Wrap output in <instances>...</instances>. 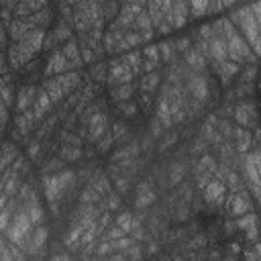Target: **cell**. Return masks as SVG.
<instances>
[{
    "label": "cell",
    "instance_id": "ab89813d",
    "mask_svg": "<svg viewBox=\"0 0 261 261\" xmlns=\"http://www.w3.org/2000/svg\"><path fill=\"white\" fill-rule=\"evenodd\" d=\"M251 6V12H253V16H255V20L259 22V27H261V0H255L253 4H249Z\"/></svg>",
    "mask_w": 261,
    "mask_h": 261
},
{
    "label": "cell",
    "instance_id": "60d3db41",
    "mask_svg": "<svg viewBox=\"0 0 261 261\" xmlns=\"http://www.w3.org/2000/svg\"><path fill=\"white\" fill-rule=\"evenodd\" d=\"M253 47V53L257 55V57H261V33H259V37H257V41L251 45Z\"/></svg>",
    "mask_w": 261,
    "mask_h": 261
},
{
    "label": "cell",
    "instance_id": "603a6c76",
    "mask_svg": "<svg viewBox=\"0 0 261 261\" xmlns=\"http://www.w3.org/2000/svg\"><path fill=\"white\" fill-rule=\"evenodd\" d=\"M65 167V161L59 157V155H53V157H47L41 165V173H57V171H63Z\"/></svg>",
    "mask_w": 261,
    "mask_h": 261
},
{
    "label": "cell",
    "instance_id": "83f0119b",
    "mask_svg": "<svg viewBox=\"0 0 261 261\" xmlns=\"http://www.w3.org/2000/svg\"><path fill=\"white\" fill-rule=\"evenodd\" d=\"M135 243H137V241H135L130 234H124V237H120V239L112 241V247H114V251H122V253H126Z\"/></svg>",
    "mask_w": 261,
    "mask_h": 261
},
{
    "label": "cell",
    "instance_id": "ffe728a7",
    "mask_svg": "<svg viewBox=\"0 0 261 261\" xmlns=\"http://www.w3.org/2000/svg\"><path fill=\"white\" fill-rule=\"evenodd\" d=\"M90 80H94L96 84H106V77H108V63L106 61H96L92 67H90V73H88Z\"/></svg>",
    "mask_w": 261,
    "mask_h": 261
},
{
    "label": "cell",
    "instance_id": "7a4b0ae2",
    "mask_svg": "<svg viewBox=\"0 0 261 261\" xmlns=\"http://www.w3.org/2000/svg\"><path fill=\"white\" fill-rule=\"evenodd\" d=\"M86 130H88V135H86L88 143H98V141H100V139H102V137H104V135L110 130L106 114H104L102 110L94 112V114L90 116L88 124H86Z\"/></svg>",
    "mask_w": 261,
    "mask_h": 261
},
{
    "label": "cell",
    "instance_id": "6da1fadb",
    "mask_svg": "<svg viewBox=\"0 0 261 261\" xmlns=\"http://www.w3.org/2000/svg\"><path fill=\"white\" fill-rule=\"evenodd\" d=\"M202 196H204V202H206L208 206L220 208V206L224 204V198H226V184H224V179H220V177L214 175V177L206 184V188L202 190Z\"/></svg>",
    "mask_w": 261,
    "mask_h": 261
},
{
    "label": "cell",
    "instance_id": "277c9868",
    "mask_svg": "<svg viewBox=\"0 0 261 261\" xmlns=\"http://www.w3.org/2000/svg\"><path fill=\"white\" fill-rule=\"evenodd\" d=\"M232 118L237 124L241 126H251L257 118V106L251 102V100H245V102H239L234 108H232Z\"/></svg>",
    "mask_w": 261,
    "mask_h": 261
},
{
    "label": "cell",
    "instance_id": "d590c367",
    "mask_svg": "<svg viewBox=\"0 0 261 261\" xmlns=\"http://www.w3.org/2000/svg\"><path fill=\"white\" fill-rule=\"evenodd\" d=\"M39 153H41V143H39V139H33V141L29 143V147H27V157L37 159Z\"/></svg>",
    "mask_w": 261,
    "mask_h": 261
},
{
    "label": "cell",
    "instance_id": "8992f818",
    "mask_svg": "<svg viewBox=\"0 0 261 261\" xmlns=\"http://www.w3.org/2000/svg\"><path fill=\"white\" fill-rule=\"evenodd\" d=\"M157 202V192L153 188L151 181H141L137 186V196H135V208L137 210H145L149 206H153Z\"/></svg>",
    "mask_w": 261,
    "mask_h": 261
},
{
    "label": "cell",
    "instance_id": "9a60e30c",
    "mask_svg": "<svg viewBox=\"0 0 261 261\" xmlns=\"http://www.w3.org/2000/svg\"><path fill=\"white\" fill-rule=\"evenodd\" d=\"M116 112L122 120H133L141 114V108L137 104V100H124V102H118L116 104Z\"/></svg>",
    "mask_w": 261,
    "mask_h": 261
},
{
    "label": "cell",
    "instance_id": "7402d4cb",
    "mask_svg": "<svg viewBox=\"0 0 261 261\" xmlns=\"http://www.w3.org/2000/svg\"><path fill=\"white\" fill-rule=\"evenodd\" d=\"M31 18H33L35 27L47 29V27L53 22V10L47 6V8H43V10H37V12H33V14H31Z\"/></svg>",
    "mask_w": 261,
    "mask_h": 261
},
{
    "label": "cell",
    "instance_id": "7c38bea8",
    "mask_svg": "<svg viewBox=\"0 0 261 261\" xmlns=\"http://www.w3.org/2000/svg\"><path fill=\"white\" fill-rule=\"evenodd\" d=\"M47 241H49V228L37 226V228L31 232V237L27 239L29 245L24 247V251L31 253V255H35V251H37V249H43V247L47 245Z\"/></svg>",
    "mask_w": 261,
    "mask_h": 261
},
{
    "label": "cell",
    "instance_id": "4fadbf2b",
    "mask_svg": "<svg viewBox=\"0 0 261 261\" xmlns=\"http://www.w3.org/2000/svg\"><path fill=\"white\" fill-rule=\"evenodd\" d=\"M184 59H186V65H190L194 71H198V73H204L206 71V55L194 45V47H190L186 53H184Z\"/></svg>",
    "mask_w": 261,
    "mask_h": 261
},
{
    "label": "cell",
    "instance_id": "74e56055",
    "mask_svg": "<svg viewBox=\"0 0 261 261\" xmlns=\"http://www.w3.org/2000/svg\"><path fill=\"white\" fill-rule=\"evenodd\" d=\"M220 10H224L222 0H210V2H208V10H206V14H216V12H220Z\"/></svg>",
    "mask_w": 261,
    "mask_h": 261
},
{
    "label": "cell",
    "instance_id": "ac0fdd59",
    "mask_svg": "<svg viewBox=\"0 0 261 261\" xmlns=\"http://www.w3.org/2000/svg\"><path fill=\"white\" fill-rule=\"evenodd\" d=\"M18 155H20V153H18L16 143L10 141V139H6V141H4V147H2V171L8 169V167L14 163V159H16Z\"/></svg>",
    "mask_w": 261,
    "mask_h": 261
},
{
    "label": "cell",
    "instance_id": "3957f363",
    "mask_svg": "<svg viewBox=\"0 0 261 261\" xmlns=\"http://www.w3.org/2000/svg\"><path fill=\"white\" fill-rule=\"evenodd\" d=\"M69 69H73L71 61H69V59L63 55V51H61V49H55V51L49 55L47 65L43 67V77L59 75V73H65V71H69Z\"/></svg>",
    "mask_w": 261,
    "mask_h": 261
},
{
    "label": "cell",
    "instance_id": "9c48e42d",
    "mask_svg": "<svg viewBox=\"0 0 261 261\" xmlns=\"http://www.w3.org/2000/svg\"><path fill=\"white\" fill-rule=\"evenodd\" d=\"M214 71L218 73L222 86H228L230 80L241 71V63L232 61V59H226V61H220V63H214Z\"/></svg>",
    "mask_w": 261,
    "mask_h": 261
},
{
    "label": "cell",
    "instance_id": "b9f144b4",
    "mask_svg": "<svg viewBox=\"0 0 261 261\" xmlns=\"http://www.w3.org/2000/svg\"><path fill=\"white\" fill-rule=\"evenodd\" d=\"M239 0H222V4H224V8H232L234 4H237Z\"/></svg>",
    "mask_w": 261,
    "mask_h": 261
},
{
    "label": "cell",
    "instance_id": "5b68a950",
    "mask_svg": "<svg viewBox=\"0 0 261 261\" xmlns=\"http://www.w3.org/2000/svg\"><path fill=\"white\" fill-rule=\"evenodd\" d=\"M37 92H39V88H37L35 84H22V86L16 90V100H14L16 112H24V110L33 108L35 98H37Z\"/></svg>",
    "mask_w": 261,
    "mask_h": 261
},
{
    "label": "cell",
    "instance_id": "e0dca14e",
    "mask_svg": "<svg viewBox=\"0 0 261 261\" xmlns=\"http://www.w3.org/2000/svg\"><path fill=\"white\" fill-rule=\"evenodd\" d=\"M57 155H59L65 163H71V161H77V159L84 157V149H82V147H75V145H67V143H63V145H59Z\"/></svg>",
    "mask_w": 261,
    "mask_h": 261
},
{
    "label": "cell",
    "instance_id": "d6986e66",
    "mask_svg": "<svg viewBox=\"0 0 261 261\" xmlns=\"http://www.w3.org/2000/svg\"><path fill=\"white\" fill-rule=\"evenodd\" d=\"M53 35L57 37V41H59V43H65V41L73 39V27H71V22H67V20L59 18V20H57V24H55V29H53Z\"/></svg>",
    "mask_w": 261,
    "mask_h": 261
},
{
    "label": "cell",
    "instance_id": "ba28073f",
    "mask_svg": "<svg viewBox=\"0 0 261 261\" xmlns=\"http://www.w3.org/2000/svg\"><path fill=\"white\" fill-rule=\"evenodd\" d=\"M53 108V100L49 96V92L41 86L39 92H37V98H35V104H33V112H35V118L37 122H41L45 118V114H49V110Z\"/></svg>",
    "mask_w": 261,
    "mask_h": 261
},
{
    "label": "cell",
    "instance_id": "8d00e7d4",
    "mask_svg": "<svg viewBox=\"0 0 261 261\" xmlns=\"http://www.w3.org/2000/svg\"><path fill=\"white\" fill-rule=\"evenodd\" d=\"M190 47H192V39H190V37H181V39L175 41V49H177V53H186Z\"/></svg>",
    "mask_w": 261,
    "mask_h": 261
},
{
    "label": "cell",
    "instance_id": "f35d334b",
    "mask_svg": "<svg viewBox=\"0 0 261 261\" xmlns=\"http://www.w3.org/2000/svg\"><path fill=\"white\" fill-rule=\"evenodd\" d=\"M24 2L31 6V10H33V12H37V10L47 8V2H49V0H24Z\"/></svg>",
    "mask_w": 261,
    "mask_h": 261
},
{
    "label": "cell",
    "instance_id": "484cf974",
    "mask_svg": "<svg viewBox=\"0 0 261 261\" xmlns=\"http://www.w3.org/2000/svg\"><path fill=\"white\" fill-rule=\"evenodd\" d=\"M157 45H159V51H161V59H163V61H171L173 55L177 53V49H175V41H167V39H163V41H159Z\"/></svg>",
    "mask_w": 261,
    "mask_h": 261
},
{
    "label": "cell",
    "instance_id": "44dd1931",
    "mask_svg": "<svg viewBox=\"0 0 261 261\" xmlns=\"http://www.w3.org/2000/svg\"><path fill=\"white\" fill-rule=\"evenodd\" d=\"M184 177H186V165H184L181 161H175V163H171V167H169V175H167V179H169V186H171V188L179 186V184L184 181Z\"/></svg>",
    "mask_w": 261,
    "mask_h": 261
},
{
    "label": "cell",
    "instance_id": "cb8c5ba5",
    "mask_svg": "<svg viewBox=\"0 0 261 261\" xmlns=\"http://www.w3.org/2000/svg\"><path fill=\"white\" fill-rule=\"evenodd\" d=\"M114 222H116L126 234H130V230H133V222H135V214H133L130 210H122V212H118V214L114 216Z\"/></svg>",
    "mask_w": 261,
    "mask_h": 261
},
{
    "label": "cell",
    "instance_id": "e575fe53",
    "mask_svg": "<svg viewBox=\"0 0 261 261\" xmlns=\"http://www.w3.org/2000/svg\"><path fill=\"white\" fill-rule=\"evenodd\" d=\"M218 130H220V135L224 137V139H228V137H232V130H234V126L226 120V118H220V122H218Z\"/></svg>",
    "mask_w": 261,
    "mask_h": 261
},
{
    "label": "cell",
    "instance_id": "836d02e7",
    "mask_svg": "<svg viewBox=\"0 0 261 261\" xmlns=\"http://www.w3.org/2000/svg\"><path fill=\"white\" fill-rule=\"evenodd\" d=\"M206 245H208V237L206 234H196V237L188 239V243H186V247H190V249H202Z\"/></svg>",
    "mask_w": 261,
    "mask_h": 261
},
{
    "label": "cell",
    "instance_id": "4316f807",
    "mask_svg": "<svg viewBox=\"0 0 261 261\" xmlns=\"http://www.w3.org/2000/svg\"><path fill=\"white\" fill-rule=\"evenodd\" d=\"M188 2H190V14L192 16H204L210 0H188Z\"/></svg>",
    "mask_w": 261,
    "mask_h": 261
},
{
    "label": "cell",
    "instance_id": "8fae6325",
    "mask_svg": "<svg viewBox=\"0 0 261 261\" xmlns=\"http://www.w3.org/2000/svg\"><path fill=\"white\" fill-rule=\"evenodd\" d=\"M210 59L212 63H220L228 59V47H226V39L222 35H214L210 41Z\"/></svg>",
    "mask_w": 261,
    "mask_h": 261
},
{
    "label": "cell",
    "instance_id": "4dcf8cb0",
    "mask_svg": "<svg viewBox=\"0 0 261 261\" xmlns=\"http://www.w3.org/2000/svg\"><path fill=\"white\" fill-rule=\"evenodd\" d=\"M177 139H179V135H177V133H173V130H171V133H167V135L163 133V141L159 143V151H163V153H165L167 149H171V147L177 143Z\"/></svg>",
    "mask_w": 261,
    "mask_h": 261
},
{
    "label": "cell",
    "instance_id": "1f68e13d",
    "mask_svg": "<svg viewBox=\"0 0 261 261\" xmlns=\"http://www.w3.org/2000/svg\"><path fill=\"white\" fill-rule=\"evenodd\" d=\"M243 234H245V241H247V243L261 241V228H259V222H257V224H253V226H249V228H245V230H243Z\"/></svg>",
    "mask_w": 261,
    "mask_h": 261
},
{
    "label": "cell",
    "instance_id": "5bb4252c",
    "mask_svg": "<svg viewBox=\"0 0 261 261\" xmlns=\"http://www.w3.org/2000/svg\"><path fill=\"white\" fill-rule=\"evenodd\" d=\"M61 51H63V55H65V57L71 61L73 69H80V67H84L82 49H80V45H77V41H75V39H69V41H65V43H63V47H61Z\"/></svg>",
    "mask_w": 261,
    "mask_h": 261
},
{
    "label": "cell",
    "instance_id": "30bf717a",
    "mask_svg": "<svg viewBox=\"0 0 261 261\" xmlns=\"http://www.w3.org/2000/svg\"><path fill=\"white\" fill-rule=\"evenodd\" d=\"M188 16H190V2L188 0H173V6H171V24H173V29L186 27Z\"/></svg>",
    "mask_w": 261,
    "mask_h": 261
},
{
    "label": "cell",
    "instance_id": "52a82bcc",
    "mask_svg": "<svg viewBox=\"0 0 261 261\" xmlns=\"http://www.w3.org/2000/svg\"><path fill=\"white\" fill-rule=\"evenodd\" d=\"M137 88H139V84L133 80V82H126V84H116V86H110V90H108V98L112 100V102H124V100H130L133 96H135V92H137Z\"/></svg>",
    "mask_w": 261,
    "mask_h": 261
},
{
    "label": "cell",
    "instance_id": "f1b7e54d",
    "mask_svg": "<svg viewBox=\"0 0 261 261\" xmlns=\"http://www.w3.org/2000/svg\"><path fill=\"white\" fill-rule=\"evenodd\" d=\"M114 143H116V139H114V135L108 130V133H106V135L96 143V145H98L96 149H98V153H108V151L112 149V145H114Z\"/></svg>",
    "mask_w": 261,
    "mask_h": 261
},
{
    "label": "cell",
    "instance_id": "2e32d148",
    "mask_svg": "<svg viewBox=\"0 0 261 261\" xmlns=\"http://www.w3.org/2000/svg\"><path fill=\"white\" fill-rule=\"evenodd\" d=\"M159 84H161V71H159V69H155V71L143 73L139 88H141V92H149V94H153V92L159 88Z\"/></svg>",
    "mask_w": 261,
    "mask_h": 261
},
{
    "label": "cell",
    "instance_id": "d4e9b609",
    "mask_svg": "<svg viewBox=\"0 0 261 261\" xmlns=\"http://www.w3.org/2000/svg\"><path fill=\"white\" fill-rule=\"evenodd\" d=\"M133 29H135V31H139V33H143V31H151V29H153V20H151V16H149L147 8H145L141 14H137Z\"/></svg>",
    "mask_w": 261,
    "mask_h": 261
},
{
    "label": "cell",
    "instance_id": "d6a6232c",
    "mask_svg": "<svg viewBox=\"0 0 261 261\" xmlns=\"http://www.w3.org/2000/svg\"><path fill=\"white\" fill-rule=\"evenodd\" d=\"M214 35H216V33H214V27H212L210 22H204V24H200V27H198V39L210 41Z\"/></svg>",
    "mask_w": 261,
    "mask_h": 261
},
{
    "label": "cell",
    "instance_id": "f546056e",
    "mask_svg": "<svg viewBox=\"0 0 261 261\" xmlns=\"http://www.w3.org/2000/svg\"><path fill=\"white\" fill-rule=\"evenodd\" d=\"M143 55H145V59H151L157 63L161 61V51H159V45H155V43H147L143 49Z\"/></svg>",
    "mask_w": 261,
    "mask_h": 261
}]
</instances>
